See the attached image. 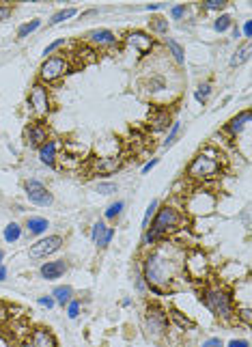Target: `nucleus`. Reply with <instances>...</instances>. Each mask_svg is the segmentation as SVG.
I'll list each match as a JSON object with an SVG mask.
<instances>
[{
	"mask_svg": "<svg viewBox=\"0 0 252 347\" xmlns=\"http://www.w3.org/2000/svg\"><path fill=\"white\" fill-rule=\"evenodd\" d=\"M149 287H168L175 278V263L166 259L160 252H151V255L145 259V276Z\"/></svg>",
	"mask_w": 252,
	"mask_h": 347,
	"instance_id": "f257e3e1",
	"label": "nucleus"
},
{
	"mask_svg": "<svg viewBox=\"0 0 252 347\" xmlns=\"http://www.w3.org/2000/svg\"><path fill=\"white\" fill-rule=\"evenodd\" d=\"M188 175L196 182H207L220 175V162L211 153H198L188 166Z\"/></svg>",
	"mask_w": 252,
	"mask_h": 347,
	"instance_id": "f03ea898",
	"label": "nucleus"
},
{
	"mask_svg": "<svg viewBox=\"0 0 252 347\" xmlns=\"http://www.w3.org/2000/svg\"><path fill=\"white\" fill-rule=\"evenodd\" d=\"M179 220H181V216H179V212L175 207H170V205L157 207L153 220H151V225H149V231L155 233L157 237H164L168 231H172L179 225Z\"/></svg>",
	"mask_w": 252,
	"mask_h": 347,
	"instance_id": "7ed1b4c3",
	"label": "nucleus"
},
{
	"mask_svg": "<svg viewBox=\"0 0 252 347\" xmlns=\"http://www.w3.org/2000/svg\"><path fill=\"white\" fill-rule=\"evenodd\" d=\"M203 302L215 317H220V319H228V317L233 315L231 295L226 291H222V289H209V291L203 295Z\"/></svg>",
	"mask_w": 252,
	"mask_h": 347,
	"instance_id": "20e7f679",
	"label": "nucleus"
},
{
	"mask_svg": "<svg viewBox=\"0 0 252 347\" xmlns=\"http://www.w3.org/2000/svg\"><path fill=\"white\" fill-rule=\"evenodd\" d=\"M71 67H69V61L65 56H50L41 63L39 67V82L41 84H48V82H56L59 78H63L67 74Z\"/></svg>",
	"mask_w": 252,
	"mask_h": 347,
	"instance_id": "39448f33",
	"label": "nucleus"
},
{
	"mask_svg": "<svg viewBox=\"0 0 252 347\" xmlns=\"http://www.w3.org/2000/svg\"><path fill=\"white\" fill-rule=\"evenodd\" d=\"M28 108L37 114V117H46L52 110V97H50V91L46 84H33L31 93H28Z\"/></svg>",
	"mask_w": 252,
	"mask_h": 347,
	"instance_id": "423d86ee",
	"label": "nucleus"
},
{
	"mask_svg": "<svg viewBox=\"0 0 252 347\" xmlns=\"http://www.w3.org/2000/svg\"><path fill=\"white\" fill-rule=\"evenodd\" d=\"M24 190H26V197H28V201H31L33 205L50 207L54 203L52 192H50L48 188L39 182V179H28V182L24 184Z\"/></svg>",
	"mask_w": 252,
	"mask_h": 347,
	"instance_id": "0eeeda50",
	"label": "nucleus"
},
{
	"mask_svg": "<svg viewBox=\"0 0 252 347\" xmlns=\"http://www.w3.org/2000/svg\"><path fill=\"white\" fill-rule=\"evenodd\" d=\"M63 246V237L61 235H48V237H41L35 244H31V259L39 261V259H46L50 255H54L56 250H61Z\"/></svg>",
	"mask_w": 252,
	"mask_h": 347,
	"instance_id": "6e6552de",
	"label": "nucleus"
},
{
	"mask_svg": "<svg viewBox=\"0 0 252 347\" xmlns=\"http://www.w3.org/2000/svg\"><path fill=\"white\" fill-rule=\"evenodd\" d=\"M125 43L129 48H134L140 56H147L155 46V39L145 31H129L125 35Z\"/></svg>",
	"mask_w": 252,
	"mask_h": 347,
	"instance_id": "1a4fd4ad",
	"label": "nucleus"
},
{
	"mask_svg": "<svg viewBox=\"0 0 252 347\" xmlns=\"http://www.w3.org/2000/svg\"><path fill=\"white\" fill-rule=\"evenodd\" d=\"M24 138H26L28 147H33V149H39L43 142L50 140L48 138V129H46V125H43L41 121H35V123H31V125L26 127Z\"/></svg>",
	"mask_w": 252,
	"mask_h": 347,
	"instance_id": "9d476101",
	"label": "nucleus"
},
{
	"mask_svg": "<svg viewBox=\"0 0 252 347\" xmlns=\"http://www.w3.org/2000/svg\"><path fill=\"white\" fill-rule=\"evenodd\" d=\"M145 326H147L149 334H153V336L164 334V330H166V315L160 308H149L145 315Z\"/></svg>",
	"mask_w": 252,
	"mask_h": 347,
	"instance_id": "9b49d317",
	"label": "nucleus"
},
{
	"mask_svg": "<svg viewBox=\"0 0 252 347\" xmlns=\"http://www.w3.org/2000/svg\"><path fill=\"white\" fill-rule=\"evenodd\" d=\"M86 41L93 43V46H97V48L119 46V37L112 31H108V28H95V31H91L89 35H86Z\"/></svg>",
	"mask_w": 252,
	"mask_h": 347,
	"instance_id": "f8f14e48",
	"label": "nucleus"
},
{
	"mask_svg": "<svg viewBox=\"0 0 252 347\" xmlns=\"http://www.w3.org/2000/svg\"><path fill=\"white\" fill-rule=\"evenodd\" d=\"M121 166H123V157H121V155H99V157L93 160V170L102 172V175L117 172Z\"/></svg>",
	"mask_w": 252,
	"mask_h": 347,
	"instance_id": "ddd939ff",
	"label": "nucleus"
},
{
	"mask_svg": "<svg viewBox=\"0 0 252 347\" xmlns=\"http://www.w3.org/2000/svg\"><path fill=\"white\" fill-rule=\"evenodd\" d=\"M112 237H114V229L108 227L106 222H95V225H93L91 240H93V244H95L97 248H106V246L112 242Z\"/></svg>",
	"mask_w": 252,
	"mask_h": 347,
	"instance_id": "4468645a",
	"label": "nucleus"
},
{
	"mask_svg": "<svg viewBox=\"0 0 252 347\" xmlns=\"http://www.w3.org/2000/svg\"><path fill=\"white\" fill-rule=\"evenodd\" d=\"M56 153H59V140L50 138L48 142H43L39 147V162L48 168H54L56 166Z\"/></svg>",
	"mask_w": 252,
	"mask_h": 347,
	"instance_id": "2eb2a0df",
	"label": "nucleus"
},
{
	"mask_svg": "<svg viewBox=\"0 0 252 347\" xmlns=\"http://www.w3.org/2000/svg\"><path fill=\"white\" fill-rule=\"evenodd\" d=\"M248 123H250V110H241L239 114H237V117H233V119L224 125V132L231 136V138H237V136H239L243 129L248 127Z\"/></svg>",
	"mask_w": 252,
	"mask_h": 347,
	"instance_id": "dca6fc26",
	"label": "nucleus"
},
{
	"mask_svg": "<svg viewBox=\"0 0 252 347\" xmlns=\"http://www.w3.org/2000/svg\"><path fill=\"white\" fill-rule=\"evenodd\" d=\"M67 261L65 259H59V261H48V263H43L41 265V276L46 278V280H56V278H61L65 272H67Z\"/></svg>",
	"mask_w": 252,
	"mask_h": 347,
	"instance_id": "f3484780",
	"label": "nucleus"
},
{
	"mask_svg": "<svg viewBox=\"0 0 252 347\" xmlns=\"http://www.w3.org/2000/svg\"><path fill=\"white\" fill-rule=\"evenodd\" d=\"M170 125H172V119H170V110H166V108H160V110H155L149 117L151 132H164V129H168Z\"/></svg>",
	"mask_w": 252,
	"mask_h": 347,
	"instance_id": "a211bd4d",
	"label": "nucleus"
},
{
	"mask_svg": "<svg viewBox=\"0 0 252 347\" xmlns=\"http://www.w3.org/2000/svg\"><path fill=\"white\" fill-rule=\"evenodd\" d=\"M50 227V222L43 218V216H31V218L26 220V231L31 235H43L48 231Z\"/></svg>",
	"mask_w": 252,
	"mask_h": 347,
	"instance_id": "6ab92c4d",
	"label": "nucleus"
},
{
	"mask_svg": "<svg viewBox=\"0 0 252 347\" xmlns=\"http://www.w3.org/2000/svg\"><path fill=\"white\" fill-rule=\"evenodd\" d=\"M33 347H56V338L50 330H35L33 332Z\"/></svg>",
	"mask_w": 252,
	"mask_h": 347,
	"instance_id": "aec40b11",
	"label": "nucleus"
},
{
	"mask_svg": "<svg viewBox=\"0 0 252 347\" xmlns=\"http://www.w3.org/2000/svg\"><path fill=\"white\" fill-rule=\"evenodd\" d=\"M52 298L56 304H69L71 300H74V289H71L69 285H59V287H54V291H52Z\"/></svg>",
	"mask_w": 252,
	"mask_h": 347,
	"instance_id": "412c9836",
	"label": "nucleus"
},
{
	"mask_svg": "<svg viewBox=\"0 0 252 347\" xmlns=\"http://www.w3.org/2000/svg\"><path fill=\"white\" fill-rule=\"evenodd\" d=\"M250 52H252L250 41L241 43V46L237 48L235 52H233V56H231V67H239V65H243V63H246V61L250 59Z\"/></svg>",
	"mask_w": 252,
	"mask_h": 347,
	"instance_id": "4be33fe9",
	"label": "nucleus"
},
{
	"mask_svg": "<svg viewBox=\"0 0 252 347\" xmlns=\"http://www.w3.org/2000/svg\"><path fill=\"white\" fill-rule=\"evenodd\" d=\"M166 48H168V52L172 54V59H175L179 65L185 63V50H183V46L177 39H166Z\"/></svg>",
	"mask_w": 252,
	"mask_h": 347,
	"instance_id": "5701e85b",
	"label": "nucleus"
},
{
	"mask_svg": "<svg viewBox=\"0 0 252 347\" xmlns=\"http://www.w3.org/2000/svg\"><path fill=\"white\" fill-rule=\"evenodd\" d=\"M78 13V9L76 7H67V9H61V11H56L52 18H50V22L48 24L50 26H56V24H63V22H67V20H71Z\"/></svg>",
	"mask_w": 252,
	"mask_h": 347,
	"instance_id": "b1692460",
	"label": "nucleus"
},
{
	"mask_svg": "<svg viewBox=\"0 0 252 347\" xmlns=\"http://www.w3.org/2000/svg\"><path fill=\"white\" fill-rule=\"evenodd\" d=\"M179 134H181V121H172V125L168 127V134H166V140L162 142V149H170L172 144L177 142Z\"/></svg>",
	"mask_w": 252,
	"mask_h": 347,
	"instance_id": "393cba45",
	"label": "nucleus"
},
{
	"mask_svg": "<svg viewBox=\"0 0 252 347\" xmlns=\"http://www.w3.org/2000/svg\"><path fill=\"white\" fill-rule=\"evenodd\" d=\"M5 242L7 244H16L20 237H22V227L18 225V222H9V225L5 227Z\"/></svg>",
	"mask_w": 252,
	"mask_h": 347,
	"instance_id": "a878e982",
	"label": "nucleus"
},
{
	"mask_svg": "<svg viewBox=\"0 0 252 347\" xmlns=\"http://www.w3.org/2000/svg\"><path fill=\"white\" fill-rule=\"evenodd\" d=\"M231 28H233V18L228 16V13H220V16L215 18V22H213L215 33H226V31H231Z\"/></svg>",
	"mask_w": 252,
	"mask_h": 347,
	"instance_id": "bb28decb",
	"label": "nucleus"
},
{
	"mask_svg": "<svg viewBox=\"0 0 252 347\" xmlns=\"http://www.w3.org/2000/svg\"><path fill=\"white\" fill-rule=\"evenodd\" d=\"M211 84L209 82H200L196 89H194V99H196L198 104H207V99H209V95H211Z\"/></svg>",
	"mask_w": 252,
	"mask_h": 347,
	"instance_id": "cd10ccee",
	"label": "nucleus"
},
{
	"mask_svg": "<svg viewBox=\"0 0 252 347\" xmlns=\"http://www.w3.org/2000/svg\"><path fill=\"white\" fill-rule=\"evenodd\" d=\"M123 209H125V201H121V199L114 201V203L108 205V209L104 212V218H106V220H117Z\"/></svg>",
	"mask_w": 252,
	"mask_h": 347,
	"instance_id": "c85d7f7f",
	"label": "nucleus"
},
{
	"mask_svg": "<svg viewBox=\"0 0 252 347\" xmlns=\"http://www.w3.org/2000/svg\"><path fill=\"white\" fill-rule=\"evenodd\" d=\"M149 28H151V33H155V35H160V37H164V35H168V20L155 18V20L149 22Z\"/></svg>",
	"mask_w": 252,
	"mask_h": 347,
	"instance_id": "c756f323",
	"label": "nucleus"
},
{
	"mask_svg": "<svg viewBox=\"0 0 252 347\" xmlns=\"http://www.w3.org/2000/svg\"><path fill=\"white\" fill-rule=\"evenodd\" d=\"M39 26H41V20H31V22H26V24H22V26L18 28V37H20V39L28 37V35H33Z\"/></svg>",
	"mask_w": 252,
	"mask_h": 347,
	"instance_id": "7c9ffc66",
	"label": "nucleus"
},
{
	"mask_svg": "<svg viewBox=\"0 0 252 347\" xmlns=\"http://www.w3.org/2000/svg\"><path fill=\"white\" fill-rule=\"evenodd\" d=\"M166 89V80H164L162 76H151L147 80V91L149 93H160Z\"/></svg>",
	"mask_w": 252,
	"mask_h": 347,
	"instance_id": "2f4dec72",
	"label": "nucleus"
},
{
	"mask_svg": "<svg viewBox=\"0 0 252 347\" xmlns=\"http://www.w3.org/2000/svg\"><path fill=\"white\" fill-rule=\"evenodd\" d=\"M157 207H160V201L153 199V201H151V203H149L147 212H145V218H142V231H147V229H149L151 220H153V216H155V212H157Z\"/></svg>",
	"mask_w": 252,
	"mask_h": 347,
	"instance_id": "473e14b6",
	"label": "nucleus"
},
{
	"mask_svg": "<svg viewBox=\"0 0 252 347\" xmlns=\"http://www.w3.org/2000/svg\"><path fill=\"white\" fill-rule=\"evenodd\" d=\"M228 3L226 0H203L200 7H203V11H222Z\"/></svg>",
	"mask_w": 252,
	"mask_h": 347,
	"instance_id": "72a5a7b5",
	"label": "nucleus"
},
{
	"mask_svg": "<svg viewBox=\"0 0 252 347\" xmlns=\"http://www.w3.org/2000/svg\"><path fill=\"white\" fill-rule=\"evenodd\" d=\"M97 192L99 194H106V197H110V194L119 192V186L114 184V182H99L97 184Z\"/></svg>",
	"mask_w": 252,
	"mask_h": 347,
	"instance_id": "f704fd0d",
	"label": "nucleus"
},
{
	"mask_svg": "<svg viewBox=\"0 0 252 347\" xmlns=\"http://www.w3.org/2000/svg\"><path fill=\"white\" fill-rule=\"evenodd\" d=\"M65 43H67L65 39H56V41H52V43H50V46H48L46 50H43V56H46V59H50V56H54V52H56V50H59V48H63Z\"/></svg>",
	"mask_w": 252,
	"mask_h": 347,
	"instance_id": "c9c22d12",
	"label": "nucleus"
},
{
	"mask_svg": "<svg viewBox=\"0 0 252 347\" xmlns=\"http://www.w3.org/2000/svg\"><path fill=\"white\" fill-rule=\"evenodd\" d=\"M185 13H188V7H185V5H175V7H170V18H172V20H183Z\"/></svg>",
	"mask_w": 252,
	"mask_h": 347,
	"instance_id": "e433bc0d",
	"label": "nucleus"
},
{
	"mask_svg": "<svg viewBox=\"0 0 252 347\" xmlns=\"http://www.w3.org/2000/svg\"><path fill=\"white\" fill-rule=\"evenodd\" d=\"M80 302H78V300H71L69 302V304H67V315H69V319H76V317L78 315H80Z\"/></svg>",
	"mask_w": 252,
	"mask_h": 347,
	"instance_id": "4c0bfd02",
	"label": "nucleus"
},
{
	"mask_svg": "<svg viewBox=\"0 0 252 347\" xmlns=\"http://www.w3.org/2000/svg\"><path fill=\"white\" fill-rule=\"evenodd\" d=\"M37 302H39V306H43V308H54V304H56L52 295H41Z\"/></svg>",
	"mask_w": 252,
	"mask_h": 347,
	"instance_id": "58836bf2",
	"label": "nucleus"
},
{
	"mask_svg": "<svg viewBox=\"0 0 252 347\" xmlns=\"http://www.w3.org/2000/svg\"><path fill=\"white\" fill-rule=\"evenodd\" d=\"M200 347H224V343H222L218 336H211V338H207V341L200 345Z\"/></svg>",
	"mask_w": 252,
	"mask_h": 347,
	"instance_id": "ea45409f",
	"label": "nucleus"
},
{
	"mask_svg": "<svg viewBox=\"0 0 252 347\" xmlns=\"http://www.w3.org/2000/svg\"><path fill=\"white\" fill-rule=\"evenodd\" d=\"M239 33H241L246 39H250V37H252V24H250V20L243 22V24H241V31H239Z\"/></svg>",
	"mask_w": 252,
	"mask_h": 347,
	"instance_id": "a19ab883",
	"label": "nucleus"
},
{
	"mask_svg": "<svg viewBox=\"0 0 252 347\" xmlns=\"http://www.w3.org/2000/svg\"><path fill=\"white\" fill-rule=\"evenodd\" d=\"M226 347H250V343L246 341V338H233V341H228Z\"/></svg>",
	"mask_w": 252,
	"mask_h": 347,
	"instance_id": "79ce46f5",
	"label": "nucleus"
},
{
	"mask_svg": "<svg viewBox=\"0 0 252 347\" xmlns=\"http://www.w3.org/2000/svg\"><path fill=\"white\" fill-rule=\"evenodd\" d=\"M157 162H160V160H157V157H151V160H149L145 166H142V175H147V172H149L151 168H155Z\"/></svg>",
	"mask_w": 252,
	"mask_h": 347,
	"instance_id": "37998d69",
	"label": "nucleus"
},
{
	"mask_svg": "<svg viewBox=\"0 0 252 347\" xmlns=\"http://www.w3.org/2000/svg\"><path fill=\"white\" fill-rule=\"evenodd\" d=\"M172 319H175L181 328H190V326H192V323H190L188 319H183V317H181V315H177V313H172Z\"/></svg>",
	"mask_w": 252,
	"mask_h": 347,
	"instance_id": "c03bdc74",
	"label": "nucleus"
},
{
	"mask_svg": "<svg viewBox=\"0 0 252 347\" xmlns=\"http://www.w3.org/2000/svg\"><path fill=\"white\" fill-rule=\"evenodd\" d=\"M11 16V7H0V22Z\"/></svg>",
	"mask_w": 252,
	"mask_h": 347,
	"instance_id": "a18cd8bd",
	"label": "nucleus"
},
{
	"mask_svg": "<svg viewBox=\"0 0 252 347\" xmlns=\"http://www.w3.org/2000/svg\"><path fill=\"white\" fill-rule=\"evenodd\" d=\"M239 317L243 319V323H250V308H241L239 310Z\"/></svg>",
	"mask_w": 252,
	"mask_h": 347,
	"instance_id": "49530a36",
	"label": "nucleus"
},
{
	"mask_svg": "<svg viewBox=\"0 0 252 347\" xmlns=\"http://www.w3.org/2000/svg\"><path fill=\"white\" fill-rule=\"evenodd\" d=\"M145 9L147 11H160V9H164V5H147Z\"/></svg>",
	"mask_w": 252,
	"mask_h": 347,
	"instance_id": "de8ad7c7",
	"label": "nucleus"
},
{
	"mask_svg": "<svg viewBox=\"0 0 252 347\" xmlns=\"http://www.w3.org/2000/svg\"><path fill=\"white\" fill-rule=\"evenodd\" d=\"M5 278H7V267H5V265H0V283H3Z\"/></svg>",
	"mask_w": 252,
	"mask_h": 347,
	"instance_id": "09e8293b",
	"label": "nucleus"
},
{
	"mask_svg": "<svg viewBox=\"0 0 252 347\" xmlns=\"http://www.w3.org/2000/svg\"><path fill=\"white\" fill-rule=\"evenodd\" d=\"M5 319H7V310H5L3 306H0V323H3Z\"/></svg>",
	"mask_w": 252,
	"mask_h": 347,
	"instance_id": "8fccbe9b",
	"label": "nucleus"
},
{
	"mask_svg": "<svg viewBox=\"0 0 252 347\" xmlns=\"http://www.w3.org/2000/svg\"><path fill=\"white\" fill-rule=\"evenodd\" d=\"M233 37H235V39H239V37H241V33H239V28H237V26L233 28Z\"/></svg>",
	"mask_w": 252,
	"mask_h": 347,
	"instance_id": "3c124183",
	"label": "nucleus"
},
{
	"mask_svg": "<svg viewBox=\"0 0 252 347\" xmlns=\"http://www.w3.org/2000/svg\"><path fill=\"white\" fill-rule=\"evenodd\" d=\"M129 304H132V300L129 298H123V302H121V306H129Z\"/></svg>",
	"mask_w": 252,
	"mask_h": 347,
	"instance_id": "603ef678",
	"label": "nucleus"
},
{
	"mask_svg": "<svg viewBox=\"0 0 252 347\" xmlns=\"http://www.w3.org/2000/svg\"><path fill=\"white\" fill-rule=\"evenodd\" d=\"M3 257H5V252H3V250H0V265H3Z\"/></svg>",
	"mask_w": 252,
	"mask_h": 347,
	"instance_id": "864d4df0",
	"label": "nucleus"
}]
</instances>
